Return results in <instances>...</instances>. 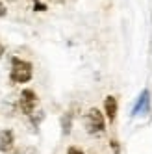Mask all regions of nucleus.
Segmentation results:
<instances>
[{"label":"nucleus","instance_id":"9b49d317","mask_svg":"<svg viewBox=\"0 0 152 154\" xmlns=\"http://www.w3.org/2000/svg\"><path fill=\"white\" fill-rule=\"evenodd\" d=\"M52 2H56V4H61V2H65V0H52Z\"/></svg>","mask_w":152,"mask_h":154},{"label":"nucleus","instance_id":"39448f33","mask_svg":"<svg viewBox=\"0 0 152 154\" xmlns=\"http://www.w3.org/2000/svg\"><path fill=\"white\" fill-rule=\"evenodd\" d=\"M13 147V134L9 130H0V150H9Z\"/></svg>","mask_w":152,"mask_h":154},{"label":"nucleus","instance_id":"6e6552de","mask_svg":"<svg viewBox=\"0 0 152 154\" xmlns=\"http://www.w3.org/2000/svg\"><path fill=\"white\" fill-rule=\"evenodd\" d=\"M67 154H84V152H82V150H78V149H76V147H71Z\"/></svg>","mask_w":152,"mask_h":154},{"label":"nucleus","instance_id":"7ed1b4c3","mask_svg":"<svg viewBox=\"0 0 152 154\" xmlns=\"http://www.w3.org/2000/svg\"><path fill=\"white\" fill-rule=\"evenodd\" d=\"M35 102H37V97L32 89H24L20 93V108H23L24 113L32 115V112H34V108H35Z\"/></svg>","mask_w":152,"mask_h":154},{"label":"nucleus","instance_id":"f8f14e48","mask_svg":"<svg viewBox=\"0 0 152 154\" xmlns=\"http://www.w3.org/2000/svg\"><path fill=\"white\" fill-rule=\"evenodd\" d=\"M11 154H19V152H11Z\"/></svg>","mask_w":152,"mask_h":154},{"label":"nucleus","instance_id":"0eeeda50","mask_svg":"<svg viewBox=\"0 0 152 154\" xmlns=\"http://www.w3.org/2000/svg\"><path fill=\"white\" fill-rule=\"evenodd\" d=\"M71 132V115L63 117V134H69Z\"/></svg>","mask_w":152,"mask_h":154},{"label":"nucleus","instance_id":"f03ea898","mask_svg":"<svg viewBox=\"0 0 152 154\" xmlns=\"http://www.w3.org/2000/svg\"><path fill=\"white\" fill-rule=\"evenodd\" d=\"M85 128L89 134H99L104 130V117L96 108H91L85 115Z\"/></svg>","mask_w":152,"mask_h":154},{"label":"nucleus","instance_id":"20e7f679","mask_svg":"<svg viewBox=\"0 0 152 154\" xmlns=\"http://www.w3.org/2000/svg\"><path fill=\"white\" fill-rule=\"evenodd\" d=\"M141 112H143V113L148 112V91H143V93H141V97H139L135 108L132 109L134 115H137V113H141Z\"/></svg>","mask_w":152,"mask_h":154},{"label":"nucleus","instance_id":"423d86ee","mask_svg":"<svg viewBox=\"0 0 152 154\" xmlns=\"http://www.w3.org/2000/svg\"><path fill=\"white\" fill-rule=\"evenodd\" d=\"M104 106H106V113H108V117H110V121H113L115 115H117V100H115V97H106Z\"/></svg>","mask_w":152,"mask_h":154},{"label":"nucleus","instance_id":"9d476101","mask_svg":"<svg viewBox=\"0 0 152 154\" xmlns=\"http://www.w3.org/2000/svg\"><path fill=\"white\" fill-rule=\"evenodd\" d=\"M4 54V47H2V43H0V56Z\"/></svg>","mask_w":152,"mask_h":154},{"label":"nucleus","instance_id":"1a4fd4ad","mask_svg":"<svg viewBox=\"0 0 152 154\" xmlns=\"http://www.w3.org/2000/svg\"><path fill=\"white\" fill-rule=\"evenodd\" d=\"M4 15H6V6L0 4V17H4Z\"/></svg>","mask_w":152,"mask_h":154},{"label":"nucleus","instance_id":"f257e3e1","mask_svg":"<svg viewBox=\"0 0 152 154\" xmlns=\"http://www.w3.org/2000/svg\"><path fill=\"white\" fill-rule=\"evenodd\" d=\"M30 78H32V65L28 61L13 58V61H11V80L17 84H24Z\"/></svg>","mask_w":152,"mask_h":154}]
</instances>
